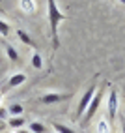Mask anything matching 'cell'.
Segmentation results:
<instances>
[{"instance_id": "cell-1", "label": "cell", "mask_w": 125, "mask_h": 133, "mask_svg": "<svg viewBox=\"0 0 125 133\" xmlns=\"http://www.w3.org/2000/svg\"><path fill=\"white\" fill-rule=\"evenodd\" d=\"M49 8V24H50V30H52V39H54V47H58V24L65 19V15L58 10V4L54 0H49L47 2Z\"/></svg>"}, {"instance_id": "cell-2", "label": "cell", "mask_w": 125, "mask_h": 133, "mask_svg": "<svg viewBox=\"0 0 125 133\" xmlns=\"http://www.w3.org/2000/svg\"><path fill=\"white\" fill-rule=\"evenodd\" d=\"M95 94H97V86H95V84H92V86L82 94V97H80V101H78V107H77V114H75L77 118H80V116H82V114L86 112L88 105H90V101L93 99V96H95Z\"/></svg>"}, {"instance_id": "cell-3", "label": "cell", "mask_w": 125, "mask_h": 133, "mask_svg": "<svg viewBox=\"0 0 125 133\" xmlns=\"http://www.w3.org/2000/svg\"><path fill=\"white\" fill-rule=\"evenodd\" d=\"M116 112H118V92H116V88H110L108 105H106V116H108V120L116 118Z\"/></svg>"}, {"instance_id": "cell-4", "label": "cell", "mask_w": 125, "mask_h": 133, "mask_svg": "<svg viewBox=\"0 0 125 133\" xmlns=\"http://www.w3.org/2000/svg\"><path fill=\"white\" fill-rule=\"evenodd\" d=\"M101 99H103V92L97 90V94L93 96V99L90 101V105H88V109H86V112H84V116H86L88 120L93 118V114L97 112V109H99V105H101Z\"/></svg>"}, {"instance_id": "cell-5", "label": "cell", "mask_w": 125, "mask_h": 133, "mask_svg": "<svg viewBox=\"0 0 125 133\" xmlns=\"http://www.w3.org/2000/svg\"><path fill=\"white\" fill-rule=\"evenodd\" d=\"M64 94H56V92H49V94H43L39 99H41V103H45V105H52V103H58V101H62L64 99Z\"/></svg>"}, {"instance_id": "cell-6", "label": "cell", "mask_w": 125, "mask_h": 133, "mask_svg": "<svg viewBox=\"0 0 125 133\" xmlns=\"http://www.w3.org/2000/svg\"><path fill=\"white\" fill-rule=\"evenodd\" d=\"M24 83H26V75H24V73H15V75L10 77V81H8V84H10V86H21V84H24Z\"/></svg>"}, {"instance_id": "cell-7", "label": "cell", "mask_w": 125, "mask_h": 133, "mask_svg": "<svg viewBox=\"0 0 125 133\" xmlns=\"http://www.w3.org/2000/svg\"><path fill=\"white\" fill-rule=\"evenodd\" d=\"M8 126H10L11 129H21L24 126V118L23 116H11L10 120H8Z\"/></svg>"}, {"instance_id": "cell-8", "label": "cell", "mask_w": 125, "mask_h": 133, "mask_svg": "<svg viewBox=\"0 0 125 133\" xmlns=\"http://www.w3.org/2000/svg\"><path fill=\"white\" fill-rule=\"evenodd\" d=\"M30 64L34 69H43V56L39 55V52H34L32 55V60H30Z\"/></svg>"}, {"instance_id": "cell-9", "label": "cell", "mask_w": 125, "mask_h": 133, "mask_svg": "<svg viewBox=\"0 0 125 133\" xmlns=\"http://www.w3.org/2000/svg\"><path fill=\"white\" fill-rule=\"evenodd\" d=\"M28 129H30V133H45L47 131V128L43 126L41 122H30L28 124Z\"/></svg>"}, {"instance_id": "cell-10", "label": "cell", "mask_w": 125, "mask_h": 133, "mask_svg": "<svg viewBox=\"0 0 125 133\" xmlns=\"http://www.w3.org/2000/svg\"><path fill=\"white\" fill-rule=\"evenodd\" d=\"M17 38H19L23 43H26V45L34 47V41H32V38H30V34H28V32H24V30H17Z\"/></svg>"}, {"instance_id": "cell-11", "label": "cell", "mask_w": 125, "mask_h": 133, "mask_svg": "<svg viewBox=\"0 0 125 133\" xmlns=\"http://www.w3.org/2000/svg\"><path fill=\"white\" fill-rule=\"evenodd\" d=\"M23 111H24V107L21 103H13L8 107V114H11V116H19V114H23Z\"/></svg>"}, {"instance_id": "cell-12", "label": "cell", "mask_w": 125, "mask_h": 133, "mask_svg": "<svg viewBox=\"0 0 125 133\" xmlns=\"http://www.w3.org/2000/svg\"><path fill=\"white\" fill-rule=\"evenodd\" d=\"M19 6L23 8L24 11H28V13L35 11V2H34V0H21V2H19Z\"/></svg>"}, {"instance_id": "cell-13", "label": "cell", "mask_w": 125, "mask_h": 133, "mask_svg": "<svg viewBox=\"0 0 125 133\" xmlns=\"http://www.w3.org/2000/svg\"><path fill=\"white\" fill-rule=\"evenodd\" d=\"M6 55H8V58H10V60L19 62V52H17V49H15L13 45H6Z\"/></svg>"}, {"instance_id": "cell-14", "label": "cell", "mask_w": 125, "mask_h": 133, "mask_svg": "<svg viewBox=\"0 0 125 133\" xmlns=\"http://www.w3.org/2000/svg\"><path fill=\"white\" fill-rule=\"evenodd\" d=\"M97 133H110V126H108V120L101 118L97 122Z\"/></svg>"}, {"instance_id": "cell-15", "label": "cell", "mask_w": 125, "mask_h": 133, "mask_svg": "<svg viewBox=\"0 0 125 133\" xmlns=\"http://www.w3.org/2000/svg\"><path fill=\"white\" fill-rule=\"evenodd\" d=\"M10 32H11V26H10V23H6L4 19H0V36H10Z\"/></svg>"}, {"instance_id": "cell-16", "label": "cell", "mask_w": 125, "mask_h": 133, "mask_svg": "<svg viewBox=\"0 0 125 133\" xmlns=\"http://www.w3.org/2000/svg\"><path fill=\"white\" fill-rule=\"evenodd\" d=\"M52 128H54L58 133H75L71 128H67V126H64V124H58V122H54L52 124Z\"/></svg>"}, {"instance_id": "cell-17", "label": "cell", "mask_w": 125, "mask_h": 133, "mask_svg": "<svg viewBox=\"0 0 125 133\" xmlns=\"http://www.w3.org/2000/svg\"><path fill=\"white\" fill-rule=\"evenodd\" d=\"M6 116H8V109L0 107V120H6Z\"/></svg>"}, {"instance_id": "cell-18", "label": "cell", "mask_w": 125, "mask_h": 133, "mask_svg": "<svg viewBox=\"0 0 125 133\" xmlns=\"http://www.w3.org/2000/svg\"><path fill=\"white\" fill-rule=\"evenodd\" d=\"M120 122H121V131L125 133V116H120Z\"/></svg>"}, {"instance_id": "cell-19", "label": "cell", "mask_w": 125, "mask_h": 133, "mask_svg": "<svg viewBox=\"0 0 125 133\" xmlns=\"http://www.w3.org/2000/svg\"><path fill=\"white\" fill-rule=\"evenodd\" d=\"M0 129H4V120H0Z\"/></svg>"}, {"instance_id": "cell-20", "label": "cell", "mask_w": 125, "mask_h": 133, "mask_svg": "<svg viewBox=\"0 0 125 133\" xmlns=\"http://www.w3.org/2000/svg\"><path fill=\"white\" fill-rule=\"evenodd\" d=\"M0 103H2V94H0Z\"/></svg>"}]
</instances>
